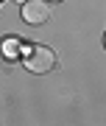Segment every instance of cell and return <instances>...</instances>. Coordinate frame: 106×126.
<instances>
[{"mask_svg":"<svg viewBox=\"0 0 106 126\" xmlns=\"http://www.w3.org/2000/svg\"><path fill=\"white\" fill-rule=\"evenodd\" d=\"M50 17V3L48 0H28L22 3V20L28 25H45Z\"/></svg>","mask_w":106,"mask_h":126,"instance_id":"2","label":"cell"},{"mask_svg":"<svg viewBox=\"0 0 106 126\" xmlns=\"http://www.w3.org/2000/svg\"><path fill=\"white\" fill-rule=\"evenodd\" d=\"M25 67L31 73H48V70L56 67V53L48 45H34L25 56Z\"/></svg>","mask_w":106,"mask_h":126,"instance_id":"1","label":"cell"},{"mask_svg":"<svg viewBox=\"0 0 106 126\" xmlns=\"http://www.w3.org/2000/svg\"><path fill=\"white\" fill-rule=\"evenodd\" d=\"M0 50H3V56H17L20 53V39L17 36H6L0 42Z\"/></svg>","mask_w":106,"mask_h":126,"instance_id":"3","label":"cell"},{"mask_svg":"<svg viewBox=\"0 0 106 126\" xmlns=\"http://www.w3.org/2000/svg\"><path fill=\"white\" fill-rule=\"evenodd\" d=\"M17 3H28V0H17Z\"/></svg>","mask_w":106,"mask_h":126,"instance_id":"4","label":"cell"}]
</instances>
